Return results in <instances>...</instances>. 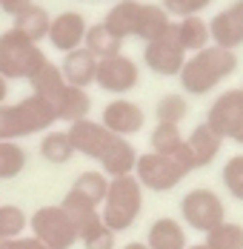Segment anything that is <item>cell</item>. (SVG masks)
<instances>
[{"label":"cell","instance_id":"obj_1","mask_svg":"<svg viewBox=\"0 0 243 249\" xmlns=\"http://www.w3.org/2000/svg\"><path fill=\"white\" fill-rule=\"evenodd\" d=\"M235 69H238V52L206 46L186 57L177 80L186 98H203L212 89H218L226 77L235 75Z\"/></svg>","mask_w":243,"mask_h":249},{"label":"cell","instance_id":"obj_2","mask_svg":"<svg viewBox=\"0 0 243 249\" xmlns=\"http://www.w3.org/2000/svg\"><path fill=\"white\" fill-rule=\"evenodd\" d=\"M54 124H57L54 106L37 95L0 106V141H20L35 132H49Z\"/></svg>","mask_w":243,"mask_h":249},{"label":"cell","instance_id":"obj_3","mask_svg":"<svg viewBox=\"0 0 243 249\" xmlns=\"http://www.w3.org/2000/svg\"><path fill=\"white\" fill-rule=\"evenodd\" d=\"M143 186L138 183L135 175H121V178H109V189L106 198L100 203V218L115 235L126 232L138 224L140 212H143Z\"/></svg>","mask_w":243,"mask_h":249},{"label":"cell","instance_id":"obj_4","mask_svg":"<svg viewBox=\"0 0 243 249\" xmlns=\"http://www.w3.org/2000/svg\"><path fill=\"white\" fill-rule=\"evenodd\" d=\"M49 63V57L37 43H32L29 37H23L17 29H6L0 35V75L12 80H32L43 66Z\"/></svg>","mask_w":243,"mask_h":249},{"label":"cell","instance_id":"obj_5","mask_svg":"<svg viewBox=\"0 0 243 249\" xmlns=\"http://www.w3.org/2000/svg\"><path fill=\"white\" fill-rule=\"evenodd\" d=\"M226 221V203L215 189L197 186L180 198V224L194 232H209Z\"/></svg>","mask_w":243,"mask_h":249},{"label":"cell","instance_id":"obj_6","mask_svg":"<svg viewBox=\"0 0 243 249\" xmlns=\"http://www.w3.org/2000/svg\"><path fill=\"white\" fill-rule=\"evenodd\" d=\"M186 175L189 169L180 160H174L169 155H157V152L138 155V163H135V178L149 192H172Z\"/></svg>","mask_w":243,"mask_h":249},{"label":"cell","instance_id":"obj_7","mask_svg":"<svg viewBox=\"0 0 243 249\" xmlns=\"http://www.w3.org/2000/svg\"><path fill=\"white\" fill-rule=\"evenodd\" d=\"M29 229L49 249H72L77 244V229H74L72 218L63 212L60 203L35 209V215L29 218Z\"/></svg>","mask_w":243,"mask_h":249},{"label":"cell","instance_id":"obj_8","mask_svg":"<svg viewBox=\"0 0 243 249\" xmlns=\"http://www.w3.org/2000/svg\"><path fill=\"white\" fill-rule=\"evenodd\" d=\"M186 57H189V54H186V49H183L180 40H177L174 23H172L160 37L143 43V66L149 72L160 75V77H177L180 69H183V63H186Z\"/></svg>","mask_w":243,"mask_h":249},{"label":"cell","instance_id":"obj_9","mask_svg":"<svg viewBox=\"0 0 243 249\" xmlns=\"http://www.w3.org/2000/svg\"><path fill=\"white\" fill-rule=\"evenodd\" d=\"M140 83V66L129 57V54H115V57H103L97 60V75L95 86L115 95V98H126L132 89H138Z\"/></svg>","mask_w":243,"mask_h":249},{"label":"cell","instance_id":"obj_10","mask_svg":"<svg viewBox=\"0 0 243 249\" xmlns=\"http://www.w3.org/2000/svg\"><path fill=\"white\" fill-rule=\"evenodd\" d=\"M203 124L209 126L212 132H218L220 138H232L243 129V89H226L220 92L218 98L209 103L206 109V121Z\"/></svg>","mask_w":243,"mask_h":249},{"label":"cell","instance_id":"obj_11","mask_svg":"<svg viewBox=\"0 0 243 249\" xmlns=\"http://www.w3.org/2000/svg\"><path fill=\"white\" fill-rule=\"evenodd\" d=\"M100 124L106 126L112 135H118V138H132V135H140V132H143L146 112H143V106L135 103V100L115 98L103 106Z\"/></svg>","mask_w":243,"mask_h":249},{"label":"cell","instance_id":"obj_12","mask_svg":"<svg viewBox=\"0 0 243 249\" xmlns=\"http://www.w3.org/2000/svg\"><path fill=\"white\" fill-rule=\"evenodd\" d=\"M209 37L212 46L238 52L243 46V0H232L226 9L209 20Z\"/></svg>","mask_w":243,"mask_h":249},{"label":"cell","instance_id":"obj_13","mask_svg":"<svg viewBox=\"0 0 243 249\" xmlns=\"http://www.w3.org/2000/svg\"><path fill=\"white\" fill-rule=\"evenodd\" d=\"M86 18L80 15V12H60V15H54L52 18V23H49V35L46 40L54 46L57 52H74L83 46V40H86Z\"/></svg>","mask_w":243,"mask_h":249},{"label":"cell","instance_id":"obj_14","mask_svg":"<svg viewBox=\"0 0 243 249\" xmlns=\"http://www.w3.org/2000/svg\"><path fill=\"white\" fill-rule=\"evenodd\" d=\"M66 135H69V141L74 146V155H83V158H92V160H97L103 155V149L109 146V141L115 138L100 121H92V118L69 124Z\"/></svg>","mask_w":243,"mask_h":249},{"label":"cell","instance_id":"obj_15","mask_svg":"<svg viewBox=\"0 0 243 249\" xmlns=\"http://www.w3.org/2000/svg\"><path fill=\"white\" fill-rule=\"evenodd\" d=\"M183 149H186L189 166H192V172H194V169L209 166V163L218 158V152L223 149V138H220L218 132H212L206 124H197L192 132L186 135Z\"/></svg>","mask_w":243,"mask_h":249},{"label":"cell","instance_id":"obj_16","mask_svg":"<svg viewBox=\"0 0 243 249\" xmlns=\"http://www.w3.org/2000/svg\"><path fill=\"white\" fill-rule=\"evenodd\" d=\"M138 155L140 152L135 149V143L129 138H112L109 146L103 149V155L97 158L100 163V172L106 178H121V175H135V163H138Z\"/></svg>","mask_w":243,"mask_h":249},{"label":"cell","instance_id":"obj_17","mask_svg":"<svg viewBox=\"0 0 243 249\" xmlns=\"http://www.w3.org/2000/svg\"><path fill=\"white\" fill-rule=\"evenodd\" d=\"M60 72H63V80L69 86L89 89L97 75V57L86 46H80V49H74V52H66L63 63H60Z\"/></svg>","mask_w":243,"mask_h":249},{"label":"cell","instance_id":"obj_18","mask_svg":"<svg viewBox=\"0 0 243 249\" xmlns=\"http://www.w3.org/2000/svg\"><path fill=\"white\" fill-rule=\"evenodd\" d=\"M143 244L149 249H186L189 247V235H186V226L177 218L163 215V218H155L149 224Z\"/></svg>","mask_w":243,"mask_h":249},{"label":"cell","instance_id":"obj_19","mask_svg":"<svg viewBox=\"0 0 243 249\" xmlns=\"http://www.w3.org/2000/svg\"><path fill=\"white\" fill-rule=\"evenodd\" d=\"M140 9H143L140 0H115L112 9L103 18V26L109 32H115L121 40L135 37L138 35V20H140Z\"/></svg>","mask_w":243,"mask_h":249},{"label":"cell","instance_id":"obj_20","mask_svg":"<svg viewBox=\"0 0 243 249\" xmlns=\"http://www.w3.org/2000/svg\"><path fill=\"white\" fill-rule=\"evenodd\" d=\"M54 115H57V121H63V124H77V121H83V118H89V112H92V98H89V92L86 89H77V86H63V92L54 98Z\"/></svg>","mask_w":243,"mask_h":249},{"label":"cell","instance_id":"obj_21","mask_svg":"<svg viewBox=\"0 0 243 249\" xmlns=\"http://www.w3.org/2000/svg\"><path fill=\"white\" fill-rule=\"evenodd\" d=\"M174 32H177V40H180V46L186 49V54H194V52L212 46L209 20H203L200 15H194V18H180V20L174 23Z\"/></svg>","mask_w":243,"mask_h":249},{"label":"cell","instance_id":"obj_22","mask_svg":"<svg viewBox=\"0 0 243 249\" xmlns=\"http://www.w3.org/2000/svg\"><path fill=\"white\" fill-rule=\"evenodd\" d=\"M49 23H52V15H49L43 6H37V3H32L29 9H23L17 18H15V26L12 29H17L23 37H29L32 43H40V40H46L49 35Z\"/></svg>","mask_w":243,"mask_h":249},{"label":"cell","instance_id":"obj_23","mask_svg":"<svg viewBox=\"0 0 243 249\" xmlns=\"http://www.w3.org/2000/svg\"><path fill=\"white\" fill-rule=\"evenodd\" d=\"M172 26V18L166 15V9L160 6V3H143V9H140V20H138V40H155V37H160L166 29Z\"/></svg>","mask_w":243,"mask_h":249},{"label":"cell","instance_id":"obj_24","mask_svg":"<svg viewBox=\"0 0 243 249\" xmlns=\"http://www.w3.org/2000/svg\"><path fill=\"white\" fill-rule=\"evenodd\" d=\"M83 46L95 54L97 60H103V57H115V54H121L123 52V40L115 35V32H109L103 20L95 26H89L86 29V40H83Z\"/></svg>","mask_w":243,"mask_h":249},{"label":"cell","instance_id":"obj_25","mask_svg":"<svg viewBox=\"0 0 243 249\" xmlns=\"http://www.w3.org/2000/svg\"><path fill=\"white\" fill-rule=\"evenodd\" d=\"M29 86H32V95H37V98L49 100V103H54V98L63 92L66 80H63V72H60V66H54V63L49 60L46 66H43L37 75L29 80Z\"/></svg>","mask_w":243,"mask_h":249},{"label":"cell","instance_id":"obj_26","mask_svg":"<svg viewBox=\"0 0 243 249\" xmlns=\"http://www.w3.org/2000/svg\"><path fill=\"white\" fill-rule=\"evenodd\" d=\"M183 135H180V126L174 124H155L152 135H149V152H157V155H169L177 158V152L183 149Z\"/></svg>","mask_w":243,"mask_h":249},{"label":"cell","instance_id":"obj_27","mask_svg":"<svg viewBox=\"0 0 243 249\" xmlns=\"http://www.w3.org/2000/svg\"><path fill=\"white\" fill-rule=\"evenodd\" d=\"M40 158L49 160V163H69L74 158V146L69 141V135L57 132V129H49L40 138Z\"/></svg>","mask_w":243,"mask_h":249},{"label":"cell","instance_id":"obj_28","mask_svg":"<svg viewBox=\"0 0 243 249\" xmlns=\"http://www.w3.org/2000/svg\"><path fill=\"white\" fill-rule=\"evenodd\" d=\"M189 115V98L183 92H166L163 98L155 103V121L157 124H174L180 126V121Z\"/></svg>","mask_w":243,"mask_h":249},{"label":"cell","instance_id":"obj_29","mask_svg":"<svg viewBox=\"0 0 243 249\" xmlns=\"http://www.w3.org/2000/svg\"><path fill=\"white\" fill-rule=\"evenodd\" d=\"M206 249H243V226L235 221H223L220 226L206 232Z\"/></svg>","mask_w":243,"mask_h":249},{"label":"cell","instance_id":"obj_30","mask_svg":"<svg viewBox=\"0 0 243 249\" xmlns=\"http://www.w3.org/2000/svg\"><path fill=\"white\" fill-rule=\"evenodd\" d=\"M26 169V149L17 141H0V180H12Z\"/></svg>","mask_w":243,"mask_h":249},{"label":"cell","instance_id":"obj_31","mask_svg":"<svg viewBox=\"0 0 243 249\" xmlns=\"http://www.w3.org/2000/svg\"><path fill=\"white\" fill-rule=\"evenodd\" d=\"M77 241H80L86 249H115V247H118V235L103 224V218H100V215H97L89 226H83V229H80Z\"/></svg>","mask_w":243,"mask_h":249},{"label":"cell","instance_id":"obj_32","mask_svg":"<svg viewBox=\"0 0 243 249\" xmlns=\"http://www.w3.org/2000/svg\"><path fill=\"white\" fill-rule=\"evenodd\" d=\"M220 183H223V189H226L232 198L243 203V152L232 155V158L223 163V169H220Z\"/></svg>","mask_w":243,"mask_h":249},{"label":"cell","instance_id":"obj_33","mask_svg":"<svg viewBox=\"0 0 243 249\" xmlns=\"http://www.w3.org/2000/svg\"><path fill=\"white\" fill-rule=\"evenodd\" d=\"M23 229H29V215H26L20 206H0V241H9V238H17L23 235Z\"/></svg>","mask_w":243,"mask_h":249},{"label":"cell","instance_id":"obj_34","mask_svg":"<svg viewBox=\"0 0 243 249\" xmlns=\"http://www.w3.org/2000/svg\"><path fill=\"white\" fill-rule=\"evenodd\" d=\"M160 6L166 9L169 18H194L200 12H206L212 6V0H160Z\"/></svg>","mask_w":243,"mask_h":249},{"label":"cell","instance_id":"obj_35","mask_svg":"<svg viewBox=\"0 0 243 249\" xmlns=\"http://www.w3.org/2000/svg\"><path fill=\"white\" fill-rule=\"evenodd\" d=\"M0 249H49V247L40 244L35 235H29V238L17 235V238H9V241H0Z\"/></svg>","mask_w":243,"mask_h":249},{"label":"cell","instance_id":"obj_36","mask_svg":"<svg viewBox=\"0 0 243 249\" xmlns=\"http://www.w3.org/2000/svg\"><path fill=\"white\" fill-rule=\"evenodd\" d=\"M35 0H0V12L9 15V18H17L23 9H29Z\"/></svg>","mask_w":243,"mask_h":249},{"label":"cell","instance_id":"obj_37","mask_svg":"<svg viewBox=\"0 0 243 249\" xmlns=\"http://www.w3.org/2000/svg\"><path fill=\"white\" fill-rule=\"evenodd\" d=\"M6 100H9V80L0 75V106H3Z\"/></svg>","mask_w":243,"mask_h":249},{"label":"cell","instance_id":"obj_38","mask_svg":"<svg viewBox=\"0 0 243 249\" xmlns=\"http://www.w3.org/2000/svg\"><path fill=\"white\" fill-rule=\"evenodd\" d=\"M123 249H149V247H146L143 241H129V244H126Z\"/></svg>","mask_w":243,"mask_h":249},{"label":"cell","instance_id":"obj_39","mask_svg":"<svg viewBox=\"0 0 243 249\" xmlns=\"http://www.w3.org/2000/svg\"><path fill=\"white\" fill-rule=\"evenodd\" d=\"M235 143H241V146H243V129L238 132V135H235Z\"/></svg>","mask_w":243,"mask_h":249},{"label":"cell","instance_id":"obj_40","mask_svg":"<svg viewBox=\"0 0 243 249\" xmlns=\"http://www.w3.org/2000/svg\"><path fill=\"white\" fill-rule=\"evenodd\" d=\"M186 249H206V247H203V244H197V247H186Z\"/></svg>","mask_w":243,"mask_h":249},{"label":"cell","instance_id":"obj_41","mask_svg":"<svg viewBox=\"0 0 243 249\" xmlns=\"http://www.w3.org/2000/svg\"><path fill=\"white\" fill-rule=\"evenodd\" d=\"M241 89H243V86H241Z\"/></svg>","mask_w":243,"mask_h":249}]
</instances>
